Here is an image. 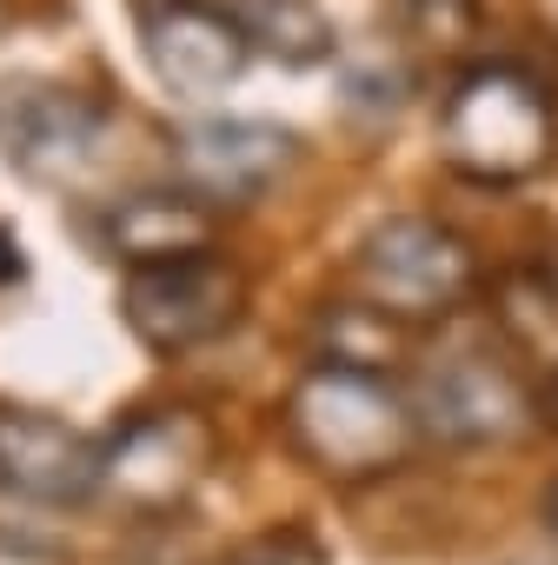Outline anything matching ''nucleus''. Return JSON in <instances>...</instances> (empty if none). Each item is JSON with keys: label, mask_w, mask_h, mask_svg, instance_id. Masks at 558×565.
<instances>
[{"label": "nucleus", "mask_w": 558, "mask_h": 565, "mask_svg": "<svg viewBox=\"0 0 558 565\" xmlns=\"http://www.w3.org/2000/svg\"><path fill=\"white\" fill-rule=\"evenodd\" d=\"M100 452H107L100 486H114L133 512H167L213 466V426L193 406H160V413H133Z\"/></svg>", "instance_id": "nucleus-7"}, {"label": "nucleus", "mask_w": 558, "mask_h": 565, "mask_svg": "<svg viewBox=\"0 0 558 565\" xmlns=\"http://www.w3.org/2000/svg\"><path fill=\"white\" fill-rule=\"evenodd\" d=\"M393 21L426 47H459L479 34V0H393Z\"/></svg>", "instance_id": "nucleus-14"}, {"label": "nucleus", "mask_w": 558, "mask_h": 565, "mask_svg": "<svg viewBox=\"0 0 558 565\" xmlns=\"http://www.w3.org/2000/svg\"><path fill=\"white\" fill-rule=\"evenodd\" d=\"M360 279L379 300V313L439 320V313H459L472 300L479 253L426 213H393L360 239Z\"/></svg>", "instance_id": "nucleus-4"}, {"label": "nucleus", "mask_w": 558, "mask_h": 565, "mask_svg": "<svg viewBox=\"0 0 558 565\" xmlns=\"http://www.w3.org/2000/svg\"><path fill=\"white\" fill-rule=\"evenodd\" d=\"M538 413H545V426L558 433V373H545V399H538Z\"/></svg>", "instance_id": "nucleus-16"}, {"label": "nucleus", "mask_w": 558, "mask_h": 565, "mask_svg": "<svg viewBox=\"0 0 558 565\" xmlns=\"http://www.w3.org/2000/svg\"><path fill=\"white\" fill-rule=\"evenodd\" d=\"M8 279H21V246L0 233V287H8Z\"/></svg>", "instance_id": "nucleus-15"}, {"label": "nucleus", "mask_w": 558, "mask_h": 565, "mask_svg": "<svg viewBox=\"0 0 558 565\" xmlns=\"http://www.w3.org/2000/svg\"><path fill=\"white\" fill-rule=\"evenodd\" d=\"M213 233H219V213L193 186L186 193H127L107 213V253L127 259V266L200 253V246H213Z\"/></svg>", "instance_id": "nucleus-11"}, {"label": "nucleus", "mask_w": 558, "mask_h": 565, "mask_svg": "<svg viewBox=\"0 0 558 565\" xmlns=\"http://www.w3.org/2000/svg\"><path fill=\"white\" fill-rule=\"evenodd\" d=\"M140 41H147L153 74L186 100L226 94L253 61V34L219 8H200V0H160L140 28Z\"/></svg>", "instance_id": "nucleus-9"}, {"label": "nucleus", "mask_w": 558, "mask_h": 565, "mask_svg": "<svg viewBox=\"0 0 558 565\" xmlns=\"http://www.w3.org/2000/svg\"><path fill=\"white\" fill-rule=\"evenodd\" d=\"M100 466L107 452L67 419L34 406H0V486L8 492L41 505H81L100 492Z\"/></svg>", "instance_id": "nucleus-10"}, {"label": "nucleus", "mask_w": 558, "mask_h": 565, "mask_svg": "<svg viewBox=\"0 0 558 565\" xmlns=\"http://www.w3.org/2000/svg\"><path fill=\"white\" fill-rule=\"evenodd\" d=\"M412 413H419V433H439V439H459V446H505L518 433H532L538 419V399L525 393L518 366L492 347H452V353H432L412 380Z\"/></svg>", "instance_id": "nucleus-5"}, {"label": "nucleus", "mask_w": 558, "mask_h": 565, "mask_svg": "<svg viewBox=\"0 0 558 565\" xmlns=\"http://www.w3.org/2000/svg\"><path fill=\"white\" fill-rule=\"evenodd\" d=\"M293 134L272 127V120H239V114H219V120H193L180 127L173 140V167L180 180L200 193V200H253L266 193L279 173L293 167Z\"/></svg>", "instance_id": "nucleus-8"}, {"label": "nucleus", "mask_w": 558, "mask_h": 565, "mask_svg": "<svg viewBox=\"0 0 558 565\" xmlns=\"http://www.w3.org/2000/svg\"><path fill=\"white\" fill-rule=\"evenodd\" d=\"M492 313L518 360H538L545 373H558V273H505Z\"/></svg>", "instance_id": "nucleus-12"}, {"label": "nucleus", "mask_w": 558, "mask_h": 565, "mask_svg": "<svg viewBox=\"0 0 558 565\" xmlns=\"http://www.w3.org/2000/svg\"><path fill=\"white\" fill-rule=\"evenodd\" d=\"M545 525H551V539H558V479H551V492H545Z\"/></svg>", "instance_id": "nucleus-17"}, {"label": "nucleus", "mask_w": 558, "mask_h": 565, "mask_svg": "<svg viewBox=\"0 0 558 565\" xmlns=\"http://www.w3.org/2000/svg\"><path fill=\"white\" fill-rule=\"evenodd\" d=\"M0 28H8V0H0Z\"/></svg>", "instance_id": "nucleus-18"}, {"label": "nucleus", "mask_w": 558, "mask_h": 565, "mask_svg": "<svg viewBox=\"0 0 558 565\" xmlns=\"http://www.w3.org/2000/svg\"><path fill=\"white\" fill-rule=\"evenodd\" d=\"M558 147V114L545 81H532L525 67H472L446 107H439V153L452 173L485 180V186H512L532 180Z\"/></svg>", "instance_id": "nucleus-2"}, {"label": "nucleus", "mask_w": 558, "mask_h": 565, "mask_svg": "<svg viewBox=\"0 0 558 565\" xmlns=\"http://www.w3.org/2000/svg\"><path fill=\"white\" fill-rule=\"evenodd\" d=\"M320 333L333 340V347H326L333 366H366V373H379L386 353H393V327H386L379 307H333V313L320 320Z\"/></svg>", "instance_id": "nucleus-13"}, {"label": "nucleus", "mask_w": 558, "mask_h": 565, "mask_svg": "<svg viewBox=\"0 0 558 565\" xmlns=\"http://www.w3.org/2000/svg\"><path fill=\"white\" fill-rule=\"evenodd\" d=\"M0 147L41 186H87L114 153V114L67 87L0 81Z\"/></svg>", "instance_id": "nucleus-6"}, {"label": "nucleus", "mask_w": 558, "mask_h": 565, "mask_svg": "<svg viewBox=\"0 0 558 565\" xmlns=\"http://www.w3.org/2000/svg\"><path fill=\"white\" fill-rule=\"evenodd\" d=\"M239 307H246V273L219 246L127 266V287H120V313L153 353H186L219 340L239 320Z\"/></svg>", "instance_id": "nucleus-3"}, {"label": "nucleus", "mask_w": 558, "mask_h": 565, "mask_svg": "<svg viewBox=\"0 0 558 565\" xmlns=\"http://www.w3.org/2000/svg\"><path fill=\"white\" fill-rule=\"evenodd\" d=\"M287 439L307 466L333 479H373L406 466V452L419 446V413L386 373L320 360L287 393Z\"/></svg>", "instance_id": "nucleus-1"}]
</instances>
